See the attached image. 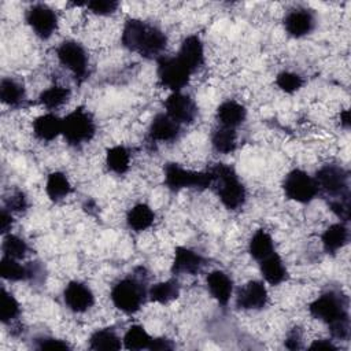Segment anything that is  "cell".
Wrapping results in <instances>:
<instances>
[{
	"label": "cell",
	"mask_w": 351,
	"mask_h": 351,
	"mask_svg": "<svg viewBox=\"0 0 351 351\" xmlns=\"http://www.w3.org/2000/svg\"><path fill=\"white\" fill-rule=\"evenodd\" d=\"M121 41L125 48L147 59L160 58L167 45V37L158 26L136 18L126 21Z\"/></svg>",
	"instance_id": "cell-1"
},
{
	"label": "cell",
	"mask_w": 351,
	"mask_h": 351,
	"mask_svg": "<svg viewBox=\"0 0 351 351\" xmlns=\"http://www.w3.org/2000/svg\"><path fill=\"white\" fill-rule=\"evenodd\" d=\"M210 173L213 176V188L221 203L228 210H239L245 203L247 191L240 181L236 170L225 163H215L211 166Z\"/></svg>",
	"instance_id": "cell-2"
},
{
	"label": "cell",
	"mask_w": 351,
	"mask_h": 351,
	"mask_svg": "<svg viewBox=\"0 0 351 351\" xmlns=\"http://www.w3.org/2000/svg\"><path fill=\"white\" fill-rule=\"evenodd\" d=\"M145 270L140 267L138 274H130L118 282L111 289L110 298L112 304L126 314H133L140 310L147 296V276Z\"/></svg>",
	"instance_id": "cell-3"
},
{
	"label": "cell",
	"mask_w": 351,
	"mask_h": 351,
	"mask_svg": "<svg viewBox=\"0 0 351 351\" xmlns=\"http://www.w3.org/2000/svg\"><path fill=\"white\" fill-rule=\"evenodd\" d=\"M95 133V119L92 114L82 107H77L62 119V134L71 147H80L89 143Z\"/></svg>",
	"instance_id": "cell-4"
},
{
	"label": "cell",
	"mask_w": 351,
	"mask_h": 351,
	"mask_svg": "<svg viewBox=\"0 0 351 351\" xmlns=\"http://www.w3.org/2000/svg\"><path fill=\"white\" fill-rule=\"evenodd\" d=\"M310 314L326 325L350 317L348 314V299L344 293L339 291H326L321 293L315 300L311 302L308 306Z\"/></svg>",
	"instance_id": "cell-5"
},
{
	"label": "cell",
	"mask_w": 351,
	"mask_h": 351,
	"mask_svg": "<svg viewBox=\"0 0 351 351\" xmlns=\"http://www.w3.org/2000/svg\"><path fill=\"white\" fill-rule=\"evenodd\" d=\"M165 184L171 191H180L184 188L192 189H207L213 185V176L210 170L193 171L181 167L178 163H166L165 169Z\"/></svg>",
	"instance_id": "cell-6"
},
{
	"label": "cell",
	"mask_w": 351,
	"mask_h": 351,
	"mask_svg": "<svg viewBox=\"0 0 351 351\" xmlns=\"http://www.w3.org/2000/svg\"><path fill=\"white\" fill-rule=\"evenodd\" d=\"M318 192H322L329 200L350 196L348 171L339 165H325L315 173Z\"/></svg>",
	"instance_id": "cell-7"
},
{
	"label": "cell",
	"mask_w": 351,
	"mask_h": 351,
	"mask_svg": "<svg viewBox=\"0 0 351 351\" xmlns=\"http://www.w3.org/2000/svg\"><path fill=\"white\" fill-rule=\"evenodd\" d=\"M159 84L173 92H180L191 78V70L177 56H160L156 59Z\"/></svg>",
	"instance_id": "cell-8"
},
{
	"label": "cell",
	"mask_w": 351,
	"mask_h": 351,
	"mask_svg": "<svg viewBox=\"0 0 351 351\" xmlns=\"http://www.w3.org/2000/svg\"><path fill=\"white\" fill-rule=\"evenodd\" d=\"M56 56L60 64L73 73L78 84L86 80L89 74V60L85 48L80 43L74 40L63 41L56 49Z\"/></svg>",
	"instance_id": "cell-9"
},
{
	"label": "cell",
	"mask_w": 351,
	"mask_h": 351,
	"mask_svg": "<svg viewBox=\"0 0 351 351\" xmlns=\"http://www.w3.org/2000/svg\"><path fill=\"white\" fill-rule=\"evenodd\" d=\"M282 189L289 200L298 203H308L318 195L315 180L300 169H293L285 176Z\"/></svg>",
	"instance_id": "cell-10"
},
{
	"label": "cell",
	"mask_w": 351,
	"mask_h": 351,
	"mask_svg": "<svg viewBox=\"0 0 351 351\" xmlns=\"http://www.w3.org/2000/svg\"><path fill=\"white\" fill-rule=\"evenodd\" d=\"M25 19L34 34L41 40H48L58 29L56 12L43 3H36L26 10Z\"/></svg>",
	"instance_id": "cell-11"
},
{
	"label": "cell",
	"mask_w": 351,
	"mask_h": 351,
	"mask_svg": "<svg viewBox=\"0 0 351 351\" xmlns=\"http://www.w3.org/2000/svg\"><path fill=\"white\" fill-rule=\"evenodd\" d=\"M315 14L306 7H296L289 10L284 16V27L292 37H303L315 29Z\"/></svg>",
	"instance_id": "cell-12"
},
{
	"label": "cell",
	"mask_w": 351,
	"mask_h": 351,
	"mask_svg": "<svg viewBox=\"0 0 351 351\" xmlns=\"http://www.w3.org/2000/svg\"><path fill=\"white\" fill-rule=\"evenodd\" d=\"M165 108L166 114L180 125L192 123L197 115V107L193 99L181 92H173L165 100Z\"/></svg>",
	"instance_id": "cell-13"
},
{
	"label": "cell",
	"mask_w": 351,
	"mask_h": 351,
	"mask_svg": "<svg viewBox=\"0 0 351 351\" xmlns=\"http://www.w3.org/2000/svg\"><path fill=\"white\" fill-rule=\"evenodd\" d=\"M267 291L262 281L252 280L244 284L236 296V306L241 310H262L267 304Z\"/></svg>",
	"instance_id": "cell-14"
},
{
	"label": "cell",
	"mask_w": 351,
	"mask_h": 351,
	"mask_svg": "<svg viewBox=\"0 0 351 351\" xmlns=\"http://www.w3.org/2000/svg\"><path fill=\"white\" fill-rule=\"evenodd\" d=\"M63 300L66 306L74 313H84L95 303L92 289L81 281H70L63 291Z\"/></svg>",
	"instance_id": "cell-15"
},
{
	"label": "cell",
	"mask_w": 351,
	"mask_h": 351,
	"mask_svg": "<svg viewBox=\"0 0 351 351\" xmlns=\"http://www.w3.org/2000/svg\"><path fill=\"white\" fill-rule=\"evenodd\" d=\"M206 265V259L186 247H177L171 263L173 274H197Z\"/></svg>",
	"instance_id": "cell-16"
},
{
	"label": "cell",
	"mask_w": 351,
	"mask_h": 351,
	"mask_svg": "<svg viewBox=\"0 0 351 351\" xmlns=\"http://www.w3.org/2000/svg\"><path fill=\"white\" fill-rule=\"evenodd\" d=\"M180 133L181 125L176 122L173 118H170L166 112L155 115L148 129V137L151 141L171 143L178 138Z\"/></svg>",
	"instance_id": "cell-17"
},
{
	"label": "cell",
	"mask_w": 351,
	"mask_h": 351,
	"mask_svg": "<svg viewBox=\"0 0 351 351\" xmlns=\"http://www.w3.org/2000/svg\"><path fill=\"white\" fill-rule=\"evenodd\" d=\"M177 58L191 70V73L200 69L204 63V48L199 36L191 34L185 37L181 43Z\"/></svg>",
	"instance_id": "cell-18"
},
{
	"label": "cell",
	"mask_w": 351,
	"mask_h": 351,
	"mask_svg": "<svg viewBox=\"0 0 351 351\" xmlns=\"http://www.w3.org/2000/svg\"><path fill=\"white\" fill-rule=\"evenodd\" d=\"M206 284H207V289L210 292V295L222 306H226L232 292H233V281L232 278L221 270H214L211 273H208L207 278H206Z\"/></svg>",
	"instance_id": "cell-19"
},
{
	"label": "cell",
	"mask_w": 351,
	"mask_h": 351,
	"mask_svg": "<svg viewBox=\"0 0 351 351\" xmlns=\"http://www.w3.org/2000/svg\"><path fill=\"white\" fill-rule=\"evenodd\" d=\"M247 117V110L243 104L236 100H225L222 101L215 112V118L218 125L225 128L236 129L240 126Z\"/></svg>",
	"instance_id": "cell-20"
},
{
	"label": "cell",
	"mask_w": 351,
	"mask_h": 351,
	"mask_svg": "<svg viewBox=\"0 0 351 351\" xmlns=\"http://www.w3.org/2000/svg\"><path fill=\"white\" fill-rule=\"evenodd\" d=\"M33 133L40 141H52L62 134V119L52 112L43 114L33 121Z\"/></svg>",
	"instance_id": "cell-21"
},
{
	"label": "cell",
	"mask_w": 351,
	"mask_h": 351,
	"mask_svg": "<svg viewBox=\"0 0 351 351\" xmlns=\"http://www.w3.org/2000/svg\"><path fill=\"white\" fill-rule=\"evenodd\" d=\"M259 269L262 277L270 285H278L288 277L287 267L276 251L263 258L262 261H259Z\"/></svg>",
	"instance_id": "cell-22"
},
{
	"label": "cell",
	"mask_w": 351,
	"mask_h": 351,
	"mask_svg": "<svg viewBox=\"0 0 351 351\" xmlns=\"http://www.w3.org/2000/svg\"><path fill=\"white\" fill-rule=\"evenodd\" d=\"M348 239H350V232L343 222L332 223L325 229V232L321 236L324 250L326 254H330V255H335L339 250H341L348 243Z\"/></svg>",
	"instance_id": "cell-23"
},
{
	"label": "cell",
	"mask_w": 351,
	"mask_h": 351,
	"mask_svg": "<svg viewBox=\"0 0 351 351\" xmlns=\"http://www.w3.org/2000/svg\"><path fill=\"white\" fill-rule=\"evenodd\" d=\"M155 219V213L145 203H137L129 208L126 214V223L134 232H143L148 229Z\"/></svg>",
	"instance_id": "cell-24"
},
{
	"label": "cell",
	"mask_w": 351,
	"mask_h": 351,
	"mask_svg": "<svg viewBox=\"0 0 351 351\" xmlns=\"http://www.w3.org/2000/svg\"><path fill=\"white\" fill-rule=\"evenodd\" d=\"M0 99L4 104L10 107H19L26 99V92L23 84L19 81L5 77L0 82Z\"/></svg>",
	"instance_id": "cell-25"
},
{
	"label": "cell",
	"mask_w": 351,
	"mask_h": 351,
	"mask_svg": "<svg viewBox=\"0 0 351 351\" xmlns=\"http://www.w3.org/2000/svg\"><path fill=\"white\" fill-rule=\"evenodd\" d=\"M121 346V339L112 328L97 329L89 337V348L95 351L119 350Z\"/></svg>",
	"instance_id": "cell-26"
},
{
	"label": "cell",
	"mask_w": 351,
	"mask_h": 351,
	"mask_svg": "<svg viewBox=\"0 0 351 351\" xmlns=\"http://www.w3.org/2000/svg\"><path fill=\"white\" fill-rule=\"evenodd\" d=\"M211 145L219 154L233 152L237 145L236 129L218 125L211 133Z\"/></svg>",
	"instance_id": "cell-27"
},
{
	"label": "cell",
	"mask_w": 351,
	"mask_h": 351,
	"mask_svg": "<svg viewBox=\"0 0 351 351\" xmlns=\"http://www.w3.org/2000/svg\"><path fill=\"white\" fill-rule=\"evenodd\" d=\"M248 252L258 262L274 252V243L271 236L265 229H258L248 243Z\"/></svg>",
	"instance_id": "cell-28"
},
{
	"label": "cell",
	"mask_w": 351,
	"mask_h": 351,
	"mask_svg": "<svg viewBox=\"0 0 351 351\" xmlns=\"http://www.w3.org/2000/svg\"><path fill=\"white\" fill-rule=\"evenodd\" d=\"M107 169L118 176L125 174L130 167V152L123 145H115L107 149L106 154Z\"/></svg>",
	"instance_id": "cell-29"
},
{
	"label": "cell",
	"mask_w": 351,
	"mask_h": 351,
	"mask_svg": "<svg viewBox=\"0 0 351 351\" xmlns=\"http://www.w3.org/2000/svg\"><path fill=\"white\" fill-rule=\"evenodd\" d=\"M45 192L48 197L53 202H59L70 195L71 184L64 173L53 171L48 176L45 184Z\"/></svg>",
	"instance_id": "cell-30"
},
{
	"label": "cell",
	"mask_w": 351,
	"mask_h": 351,
	"mask_svg": "<svg viewBox=\"0 0 351 351\" xmlns=\"http://www.w3.org/2000/svg\"><path fill=\"white\" fill-rule=\"evenodd\" d=\"M180 295V285L176 280H167L163 282H158L152 285L148 291V296L152 302L166 304L174 299H177Z\"/></svg>",
	"instance_id": "cell-31"
},
{
	"label": "cell",
	"mask_w": 351,
	"mask_h": 351,
	"mask_svg": "<svg viewBox=\"0 0 351 351\" xmlns=\"http://www.w3.org/2000/svg\"><path fill=\"white\" fill-rule=\"evenodd\" d=\"M70 97V89L69 88H64V86H60V85H52L49 88H47L45 90H43L38 96V101L49 108V110H53V108H58L60 106H63Z\"/></svg>",
	"instance_id": "cell-32"
},
{
	"label": "cell",
	"mask_w": 351,
	"mask_h": 351,
	"mask_svg": "<svg viewBox=\"0 0 351 351\" xmlns=\"http://www.w3.org/2000/svg\"><path fill=\"white\" fill-rule=\"evenodd\" d=\"M0 274L8 281H26L29 280V266H22L16 259L3 256L0 261Z\"/></svg>",
	"instance_id": "cell-33"
},
{
	"label": "cell",
	"mask_w": 351,
	"mask_h": 351,
	"mask_svg": "<svg viewBox=\"0 0 351 351\" xmlns=\"http://www.w3.org/2000/svg\"><path fill=\"white\" fill-rule=\"evenodd\" d=\"M151 340L152 337L141 325H132L123 336V346L128 350H148Z\"/></svg>",
	"instance_id": "cell-34"
},
{
	"label": "cell",
	"mask_w": 351,
	"mask_h": 351,
	"mask_svg": "<svg viewBox=\"0 0 351 351\" xmlns=\"http://www.w3.org/2000/svg\"><path fill=\"white\" fill-rule=\"evenodd\" d=\"M1 250H3V256H8V258L18 261V259L25 258V255L29 251V247H27V243L23 239H21L19 236L7 233L3 237Z\"/></svg>",
	"instance_id": "cell-35"
},
{
	"label": "cell",
	"mask_w": 351,
	"mask_h": 351,
	"mask_svg": "<svg viewBox=\"0 0 351 351\" xmlns=\"http://www.w3.org/2000/svg\"><path fill=\"white\" fill-rule=\"evenodd\" d=\"M21 314L18 300L5 288H1V304H0V319L3 324H11Z\"/></svg>",
	"instance_id": "cell-36"
},
{
	"label": "cell",
	"mask_w": 351,
	"mask_h": 351,
	"mask_svg": "<svg viewBox=\"0 0 351 351\" xmlns=\"http://www.w3.org/2000/svg\"><path fill=\"white\" fill-rule=\"evenodd\" d=\"M277 86L285 93H293L303 86V78L292 71H281L276 77Z\"/></svg>",
	"instance_id": "cell-37"
},
{
	"label": "cell",
	"mask_w": 351,
	"mask_h": 351,
	"mask_svg": "<svg viewBox=\"0 0 351 351\" xmlns=\"http://www.w3.org/2000/svg\"><path fill=\"white\" fill-rule=\"evenodd\" d=\"M118 5L119 3L114 0H93L86 3L88 10L96 15H110L117 11Z\"/></svg>",
	"instance_id": "cell-38"
},
{
	"label": "cell",
	"mask_w": 351,
	"mask_h": 351,
	"mask_svg": "<svg viewBox=\"0 0 351 351\" xmlns=\"http://www.w3.org/2000/svg\"><path fill=\"white\" fill-rule=\"evenodd\" d=\"M8 211L11 213H22L27 208V199L22 191H14L7 199L5 206Z\"/></svg>",
	"instance_id": "cell-39"
},
{
	"label": "cell",
	"mask_w": 351,
	"mask_h": 351,
	"mask_svg": "<svg viewBox=\"0 0 351 351\" xmlns=\"http://www.w3.org/2000/svg\"><path fill=\"white\" fill-rule=\"evenodd\" d=\"M329 208L333 211L336 217L341 221L347 222L350 219V196L348 197H339L329 200Z\"/></svg>",
	"instance_id": "cell-40"
},
{
	"label": "cell",
	"mask_w": 351,
	"mask_h": 351,
	"mask_svg": "<svg viewBox=\"0 0 351 351\" xmlns=\"http://www.w3.org/2000/svg\"><path fill=\"white\" fill-rule=\"evenodd\" d=\"M330 335L337 340H347L350 337V317L337 319L328 325Z\"/></svg>",
	"instance_id": "cell-41"
},
{
	"label": "cell",
	"mask_w": 351,
	"mask_h": 351,
	"mask_svg": "<svg viewBox=\"0 0 351 351\" xmlns=\"http://www.w3.org/2000/svg\"><path fill=\"white\" fill-rule=\"evenodd\" d=\"M36 348L38 350H70V346L64 340H59L55 337H37Z\"/></svg>",
	"instance_id": "cell-42"
},
{
	"label": "cell",
	"mask_w": 351,
	"mask_h": 351,
	"mask_svg": "<svg viewBox=\"0 0 351 351\" xmlns=\"http://www.w3.org/2000/svg\"><path fill=\"white\" fill-rule=\"evenodd\" d=\"M285 347L288 350H300L302 348V330L299 326L292 328L285 337Z\"/></svg>",
	"instance_id": "cell-43"
},
{
	"label": "cell",
	"mask_w": 351,
	"mask_h": 351,
	"mask_svg": "<svg viewBox=\"0 0 351 351\" xmlns=\"http://www.w3.org/2000/svg\"><path fill=\"white\" fill-rule=\"evenodd\" d=\"M174 344L171 340L166 339V337H152L149 348L151 351H165V350H173Z\"/></svg>",
	"instance_id": "cell-44"
},
{
	"label": "cell",
	"mask_w": 351,
	"mask_h": 351,
	"mask_svg": "<svg viewBox=\"0 0 351 351\" xmlns=\"http://www.w3.org/2000/svg\"><path fill=\"white\" fill-rule=\"evenodd\" d=\"M12 226V215L11 211H8L5 207L0 211V232L1 234H7Z\"/></svg>",
	"instance_id": "cell-45"
},
{
	"label": "cell",
	"mask_w": 351,
	"mask_h": 351,
	"mask_svg": "<svg viewBox=\"0 0 351 351\" xmlns=\"http://www.w3.org/2000/svg\"><path fill=\"white\" fill-rule=\"evenodd\" d=\"M310 350H325V351H337V347L326 339H319V340H314L310 347Z\"/></svg>",
	"instance_id": "cell-46"
},
{
	"label": "cell",
	"mask_w": 351,
	"mask_h": 351,
	"mask_svg": "<svg viewBox=\"0 0 351 351\" xmlns=\"http://www.w3.org/2000/svg\"><path fill=\"white\" fill-rule=\"evenodd\" d=\"M340 123L344 129L350 128V111L348 110H343L340 112Z\"/></svg>",
	"instance_id": "cell-47"
}]
</instances>
